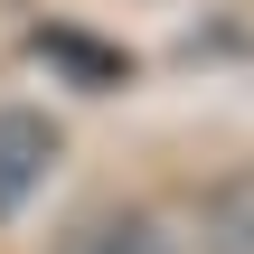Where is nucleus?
<instances>
[{
	"label": "nucleus",
	"mask_w": 254,
	"mask_h": 254,
	"mask_svg": "<svg viewBox=\"0 0 254 254\" xmlns=\"http://www.w3.org/2000/svg\"><path fill=\"white\" fill-rule=\"evenodd\" d=\"M47 254H179V236L151 217V207H123V198H104V207H75Z\"/></svg>",
	"instance_id": "nucleus-1"
},
{
	"label": "nucleus",
	"mask_w": 254,
	"mask_h": 254,
	"mask_svg": "<svg viewBox=\"0 0 254 254\" xmlns=\"http://www.w3.org/2000/svg\"><path fill=\"white\" fill-rule=\"evenodd\" d=\"M47 170H57V123L28 104H0V226L47 189Z\"/></svg>",
	"instance_id": "nucleus-2"
},
{
	"label": "nucleus",
	"mask_w": 254,
	"mask_h": 254,
	"mask_svg": "<svg viewBox=\"0 0 254 254\" xmlns=\"http://www.w3.org/2000/svg\"><path fill=\"white\" fill-rule=\"evenodd\" d=\"M198 254H254V160L198 189Z\"/></svg>",
	"instance_id": "nucleus-3"
}]
</instances>
